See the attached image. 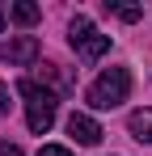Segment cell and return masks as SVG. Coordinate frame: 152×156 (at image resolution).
<instances>
[{"mask_svg": "<svg viewBox=\"0 0 152 156\" xmlns=\"http://www.w3.org/2000/svg\"><path fill=\"white\" fill-rule=\"evenodd\" d=\"M13 21H17V26H34V21H38V4L17 0V4H13Z\"/></svg>", "mask_w": 152, "mask_h": 156, "instance_id": "obj_8", "label": "cell"}, {"mask_svg": "<svg viewBox=\"0 0 152 156\" xmlns=\"http://www.w3.org/2000/svg\"><path fill=\"white\" fill-rule=\"evenodd\" d=\"M127 93H131V72L127 68H106L89 84V105L93 110H114V105L127 101Z\"/></svg>", "mask_w": 152, "mask_h": 156, "instance_id": "obj_2", "label": "cell"}, {"mask_svg": "<svg viewBox=\"0 0 152 156\" xmlns=\"http://www.w3.org/2000/svg\"><path fill=\"white\" fill-rule=\"evenodd\" d=\"M127 131H131L139 144H152V110H131V118H127Z\"/></svg>", "mask_w": 152, "mask_h": 156, "instance_id": "obj_7", "label": "cell"}, {"mask_svg": "<svg viewBox=\"0 0 152 156\" xmlns=\"http://www.w3.org/2000/svg\"><path fill=\"white\" fill-rule=\"evenodd\" d=\"M106 9H110V13H118L123 21H139V17H144V9H139V4H114V0H106Z\"/></svg>", "mask_w": 152, "mask_h": 156, "instance_id": "obj_9", "label": "cell"}, {"mask_svg": "<svg viewBox=\"0 0 152 156\" xmlns=\"http://www.w3.org/2000/svg\"><path fill=\"white\" fill-rule=\"evenodd\" d=\"M17 93L25 97V127L34 131V135H47L51 127H55V110H59V101H55V93H51L47 84H38V80H17Z\"/></svg>", "mask_w": 152, "mask_h": 156, "instance_id": "obj_1", "label": "cell"}, {"mask_svg": "<svg viewBox=\"0 0 152 156\" xmlns=\"http://www.w3.org/2000/svg\"><path fill=\"white\" fill-rule=\"evenodd\" d=\"M38 156H72V152H68V148H59V144H42Z\"/></svg>", "mask_w": 152, "mask_h": 156, "instance_id": "obj_10", "label": "cell"}, {"mask_svg": "<svg viewBox=\"0 0 152 156\" xmlns=\"http://www.w3.org/2000/svg\"><path fill=\"white\" fill-rule=\"evenodd\" d=\"M0 156H25L17 144H9V139H0Z\"/></svg>", "mask_w": 152, "mask_h": 156, "instance_id": "obj_12", "label": "cell"}, {"mask_svg": "<svg viewBox=\"0 0 152 156\" xmlns=\"http://www.w3.org/2000/svg\"><path fill=\"white\" fill-rule=\"evenodd\" d=\"M68 42H72V51L80 55V59H89V63L110 51V34H101L85 13H76V17H72V26H68Z\"/></svg>", "mask_w": 152, "mask_h": 156, "instance_id": "obj_3", "label": "cell"}, {"mask_svg": "<svg viewBox=\"0 0 152 156\" xmlns=\"http://www.w3.org/2000/svg\"><path fill=\"white\" fill-rule=\"evenodd\" d=\"M9 105H13V101H9V84H4V80H0V118H4V114H9Z\"/></svg>", "mask_w": 152, "mask_h": 156, "instance_id": "obj_11", "label": "cell"}, {"mask_svg": "<svg viewBox=\"0 0 152 156\" xmlns=\"http://www.w3.org/2000/svg\"><path fill=\"white\" fill-rule=\"evenodd\" d=\"M0 34H4V13H0Z\"/></svg>", "mask_w": 152, "mask_h": 156, "instance_id": "obj_13", "label": "cell"}, {"mask_svg": "<svg viewBox=\"0 0 152 156\" xmlns=\"http://www.w3.org/2000/svg\"><path fill=\"white\" fill-rule=\"evenodd\" d=\"M42 80H47V89L55 93V97H59V93H72V89H76V80L68 76L59 63H42Z\"/></svg>", "mask_w": 152, "mask_h": 156, "instance_id": "obj_6", "label": "cell"}, {"mask_svg": "<svg viewBox=\"0 0 152 156\" xmlns=\"http://www.w3.org/2000/svg\"><path fill=\"white\" fill-rule=\"evenodd\" d=\"M68 135H72L76 144H85V148H93V144L101 139V127L93 122V118H89V114H72V118H68Z\"/></svg>", "mask_w": 152, "mask_h": 156, "instance_id": "obj_5", "label": "cell"}, {"mask_svg": "<svg viewBox=\"0 0 152 156\" xmlns=\"http://www.w3.org/2000/svg\"><path fill=\"white\" fill-rule=\"evenodd\" d=\"M38 38L34 34H17V38H0V63H17V68H30V63H38Z\"/></svg>", "mask_w": 152, "mask_h": 156, "instance_id": "obj_4", "label": "cell"}]
</instances>
